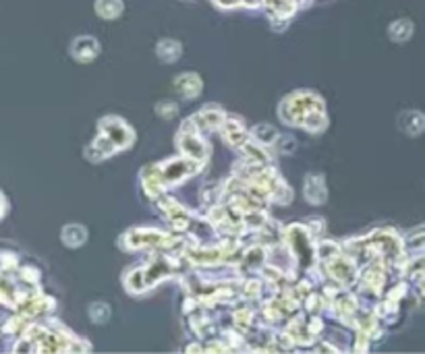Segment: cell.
<instances>
[{"label": "cell", "mask_w": 425, "mask_h": 354, "mask_svg": "<svg viewBox=\"0 0 425 354\" xmlns=\"http://www.w3.org/2000/svg\"><path fill=\"white\" fill-rule=\"evenodd\" d=\"M305 195L311 203H322L326 199V186L322 177H307L305 182Z\"/></svg>", "instance_id": "3"}, {"label": "cell", "mask_w": 425, "mask_h": 354, "mask_svg": "<svg viewBox=\"0 0 425 354\" xmlns=\"http://www.w3.org/2000/svg\"><path fill=\"white\" fill-rule=\"evenodd\" d=\"M156 110H158V116H162V118H173V116L179 112V106H177L175 102H160Z\"/></svg>", "instance_id": "11"}, {"label": "cell", "mask_w": 425, "mask_h": 354, "mask_svg": "<svg viewBox=\"0 0 425 354\" xmlns=\"http://www.w3.org/2000/svg\"><path fill=\"white\" fill-rule=\"evenodd\" d=\"M90 315H92V319H94L95 323H106L108 317H110V309H108V305H104V303H94V305L90 307Z\"/></svg>", "instance_id": "9"}, {"label": "cell", "mask_w": 425, "mask_h": 354, "mask_svg": "<svg viewBox=\"0 0 425 354\" xmlns=\"http://www.w3.org/2000/svg\"><path fill=\"white\" fill-rule=\"evenodd\" d=\"M398 125L405 133L419 135L425 129V116L421 112H405L398 118Z\"/></svg>", "instance_id": "2"}, {"label": "cell", "mask_w": 425, "mask_h": 354, "mask_svg": "<svg viewBox=\"0 0 425 354\" xmlns=\"http://www.w3.org/2000/svg\"><path fill=\"white\" fill-rule=\"evenodd\" d=\"M73 56L79 60V62H92L95 56L100 54V44L95 42L94 38H77L73 42V48H71Z\"/></svg>", "instance_id": "1"}, {"label": "cell", "mask_w": 425, "mask_h": 354, "mask_svg": "<svg viewBox=\"0 0 425 354\" xmlns=\"http://www.w3.org/2000/svg\"><path fill=\"white\" fill-rule=\"evenodd\" d=\"M411 34H413V23L407 21V19H400V21L390 25V38L394 42H405V40L411 38Z\"/></svg>", "instance_id": "8"}, {"label": "cell", "mask_w": 425, "mask_h": 354, "mask_svg": "<svg viewBox=\"0 0 425 354\" xmlns=\"http://www.w3.org/2000/svg\"><path fill=\"white\" fill-rule=\"evenodd\" d=\"M175 88L179 89L181 93H185V97L191 100V97H195L201 91V81H199L197 75H181V77H177Z\"/></svg>", "instance_id": "4"}, {"label": "cell", "mask_w": 425, "mask_h": 354, "mask_svg": "<svg viewBox=\"0 0 425 354\" xmlns=\"http://www.w3.org/2000/svg\"><path fill=\"white\" fill-rule=\"evenodd\" d=\"M95 11H97V15H102L104 19H114V17L121 15L123 2H121V0H97V2H95Z\"/></svg>", "instance_id": "7"}, {"label": "cell", "mask_w": 425, "mask_h": 354, "mask_svg": "<svg viewBox=\"0 0 425 354\" xmlns=\"http://www.w3.org/2000/svg\"><path fill=\"white\" fill-rule=\"evenodd\" d=\"M183 54V48L179 42H173V40H162L158 44V58L164 60V62H175L179 60V56Z\"/></svg>", "instance_id": "5"}, {"label": "cell", "mask_w": 425, "mask_h": 354, "mask_svg": "<svg viewBox=\"0 0 425 354\" xmlns=\"http://www.w3.org/2000/svg\"><path fill=\"white\" fill-rule=\"evenodd\" d=\"M409 247H425V228L409 236Z\"/></svg>", "instance_id": "12"}, {"label": "cell", "mask_w": 425, "mask_h": 354, "mask_svg": "<svg viewBox=\"0 0 425 354\" xmlns=\"http://www.w3.org/2000/svg\"><path fill=\"white\" fill-rule=\"evenodd\" d=\"M253 137H255V139H259L262 143L270 145V143L276 139V131H274L272 127H264V125H259V127H255V129H253Z\"/></svg>", "instance_id": "10"}, {"label": "cell", "mask_w": 425, "mask_h": 354, "mask_svg": "<svg viewBox=\"0 0 425 354\" xmlns=\"http://www.w3.org/2000/svg\"><path fill=\"white\" fill-rule=\"evenodd\" d=\"M278 149L281 151H284V154H290V151H295V139L292 137H281L278 139Z\"/></svg>", "instance_id": "13"}, {"label": "cell", "mask_w": 425, "mask_h": 354, "mask_svg": "<svg viewBox=\"0 0 425 354\" xmlns=\"http://www.w3.org/2000/svg\"><path fill=\"white\" fill-rule=\"evenodd\" d=\"M86 238H88V232L83 226H65L62 230V240L69 247H79L86 243Z\"/></svg>", "instance_id": "6"}]
</instances>
